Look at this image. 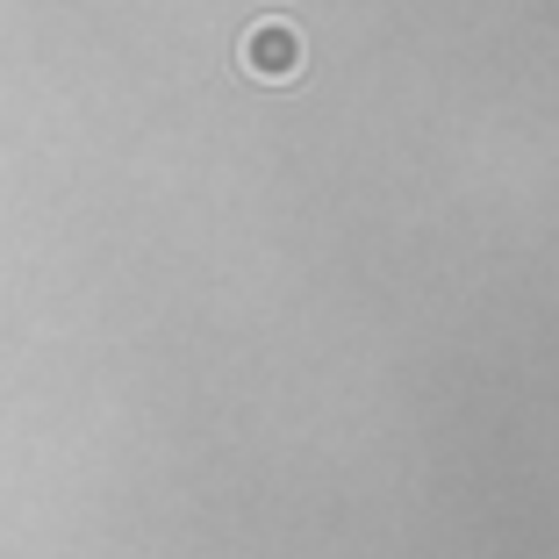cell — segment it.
Returning <instances> with one entry per match:
<instances>
[{
  "label": "cell",
  "mask_w": 559,
  "mask_h": 559,
  "mask_svg": "<svg viewBox=\"0 0 559 559\" xmlns=\"http://www.w3.org/2000/svg\"><path fill=\"white\" fill-rule=\"evenodd\" d=\"M245 72H259V80H295V72H301V36L287 29V22L251 29L245 36Z\"/></svg>",
  "instance_id": "obj_1"
}]
</instances>
